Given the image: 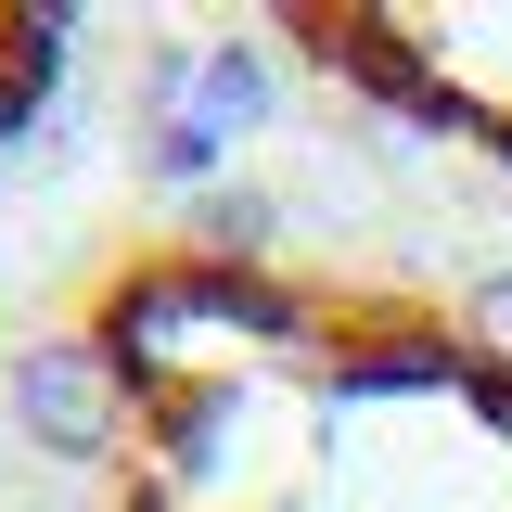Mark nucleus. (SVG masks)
<instances>
[{
  "label": "nucleus",
  "mask_w": 512,
  "mask_h": 512,
  "mask_svg": "<svg viewBox=\"0 0 512 512\" xmlns=\"http://www.w3.org/2000/svg\"><path fill=\"white\" fill-rule=\"evenodd\" d=\"M64 64H77V26H64V13H26V0H0V141L64 90Z\"/></svg>",
  "instance_id": "obj_3"
},
{
  "label": "nucleus",
  "mask_w": 512,
  "mask_h": 512,
  "mask_svg": "<svg viewBox=\"0 0 512 512\" xmlns=\"http://www.w3.org/2000/svg\"><path fill=\"white\" fill-rule=\"evenodd\" d=\"M0 397L52 512H512V231L141 192L26 282Z\"/></svg>",
  "instance_id": "obj_1"
},
{
  "label": "nucleus",
  "mask_w": 512,
  "mask_h": 512,
  "mask_svg": "<svg viewBox=\"0 0 512 512\" xmlns=\"http://www.w3.org/2000/svg\"><path fill=\"white\" fill-rule=\"evenodd\" d=\"M269 52L295 77H320L333 103L436 141L448 167L512 180V13H436V0L346 13V0H295V13H269Z\"/></svg>",
  "instance_id": "obj_2"
}]
</instances>
